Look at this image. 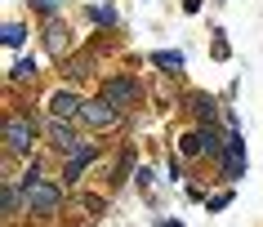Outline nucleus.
I'll return each instance as SVG.
<instances>
[{"mask_svg": "<svg viewBox=\"0 0 263 227\" xmlns=\"http://www.w3.org/2000/svg\"><path fill=\"white\" fill-rule=\"evenodd\" d=\"M27 200H31V210H54L58 200H63V192H58L54 183H31L27 187Z\"/></svg>", "mask_w": 263, "mask_h": 227, "instance_id": "f257e3e1", "label": "nucleus"}, {"mask_svg": "<svg viewBox=\"0 0 263 227\" xmlns=\"http://www.w3.org/2000/svg\"><path fill=\"white\" fill-rule=\"evenodd\" d=\"M5 147H9L14 156L31 147V125H27V120H9V129H5Z\"/></svg>", "mask_w": 263, "mask_h": 227, "instance_id": "f03ea898", "label": "nucleus"}, {"mask_svg": "<svg viewBox=\"0 0 263 227\" xmlns=\"http://www.w3.org/2000/svg\"><path fill=\"white\" fill-rule=\"evenodd\" d=\"M81 116H85V125H116V107L111 102H85L81 107Z\"/></svg>", "mask_w": 263, "mask_h": 227, "instance_id": "7ed1b4c3", "label": "nucleus"}, {"mask_svg": "<svg viewBox=\"0 0 263 227\" xmlns=\"http://www.w3.org/2000/svg\"><path fill=\"white\" fill-rule=\"evenodd\" d=\"M107 102H111V107L134 102V80H111V85H107Z\"/></svg>", "mask_w": 263, "mask_h": 227, "instance_id": "20e7f679", "label": "nucleus"}, {"mask_svg": "<svg viewBox=\"0 0 263 227\" xmlns=\"http://www.w3.org/2000/svg\"><path fill=\"white\" fill-rule=\"evenodd\" d=\"M49 138H54L63 152H81V147H85V142H76V138L67 134V125H63V120H54V125H49Z\"/></svg>", "mask_w": 263, "mask_h": 227, "instance_id": "39448f33", "label": "nucleus"}, {"mask_svg": "<svg viewBox=\"0 0 263 227\" xmlns=\"http://www.w3.org/2000/svg\"><path fill=\"white\" fill-rule=\"evenodd\" d=\"M89 160H94V147H89V142H85L81 152H71V165H67V178H81V174H85V165H89Z\"/></svg>", "mask_w": 263, "mask_h": 227, "instance_id": "423d86ee", "label": "nucleus"}, {"mask_svg": "<svg viewBox=\"0 0 263 227\" xmlns=\"http://www.w3.org/2000/svg\"><path fill=\"white\" fill-rule=\"evenodd\" d=\"M85 102H76L71 98V94H54V98H49V112H54V120L58 116H67V112H81Z\"/></svg>", "mask_w": 263, "mask_h": 227, "instance_id": "0eeeda50", "label": "nucleus"}, {"mask_svg": "<svg viewBox=\"0 0 263 227\" xmlns=\"http://www.w3.org/2000/svg\"><path fill=\"white\" fill-rule=\"evenodd\" d=\"M23 36H27V31L18 27V23H9V27H5V45H9V49H18V45H23Z\"/></svg>", "mask_w": 263, "mask_h": 227, "instance_id": "6e6552de", "label": "nucleus"}, {"mask_svg": "<svg viewBox=\"0 0 263 227\" xmlns=\"http://www.w3.org/2000/svg\"><path fill=\"white\" fill-rule=\"evenodd\" d=\"M156 63H161V67H179L183 54H179V49H170V54H156Z\"/></svg>", "mask_w": 263, "mask_h": 227, "instance_id": "1a4fd4ad", "label": "nucleus"}, {"mask_svg": "<svg viewBox=\"0 0 263 227\" xmlns=\"http://www.w3.org/2000/svg\"><path fill=\"white\" fill-rule=\"evenodd\" d=\"M165 227H183V223H174V218H170V223H165Z\"/></svg>", "mask_w": 263, "mask_h": 227, "instance_id": "9d476101", "label": "nucleus"}, {"mask_svg": "<svg viewBox=\"0 0 263 227\" xmlns=\"http://www.w3.org/2000/svg\"><path fill=\"white\" fill-rule=\"evenodd\" d=\"M36 5H54V0H36Z\"/></svg>", "mask_w": 263, "mask_h": 227, "instance_id": "9b49d317", "label": "nucleus"}]
</instances>
